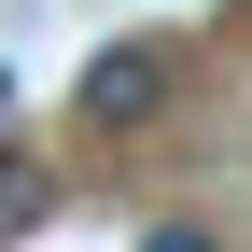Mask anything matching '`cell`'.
Listing matches in <instances>:
<instances>
[{
  "mask_svg": "<svg viewBox=\"0 0 252 252\" xmlns=\"http://www.w3.org/2000/svg\"><path fill=\"white\" fill-rule=\"evenodd\" d=\"M168 42H98V56H84V70H70V126H84V140H140V126L154 112H168Z\"/></svg>",
  "mask_w": 252,
  "mask_h": 252,
  "instance_id": "1",
  "label": "cell"
},
{
  "mask_svg": "<svg viewBox=\"0 0 252 252\" xmlns=\"http://www.w3.org/2000/svg\"><path fill=\"white\" fill-rule=\"evenodd\" d=\"M42 210H56V168H42V154H14V140H0V238H28Z\"/></svg>",
  "mask_w": 252,
  "mask_h": 252,
  "instance_id": "2",
  "label": "cell"
},
{
  "mask_svg": "<svg viewBox=\"0 0 252 252\" xmlns=\"http://www.w3.org/2000/svg\"><path fill=\"white\" fill-rule=\"evenodd\" d=\"M140 252H210V238H196V224H154V238H140Z\"/></svg>",
  "mask_w": 252,
  "mask_h": 252,
  "instance_id": "3",
  "label": "cell"
}]
</instances>
